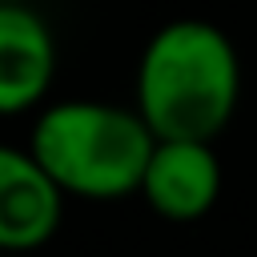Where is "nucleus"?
Wrapping results in <instances>:
<instances>
[{"label": "nucleus", "mask_w": 257, "mask_h": 257, "mask_svg": "<svg viewBox=\"0 0 257 257\" xmlns=\"http://www.w3.org/2000/svg\"><path fill=\"white\" fill-rule=\"evenodd\" d=\"M241 92L233 40L209 20H173L153 32L137 68V112L157 141H213Z\"/></svg>", "instance_id": "nucleus-1"}, {"label": "nucleus", "mask_w": 257, "mask_h": 257, "mask_svg": "<svg viewBox=\"0 0 257 257\" xmlns=\"http://www.w3.org/2000/svg\"><path fill=\"white\" fill-rule=\"evenodd\" d=\"M153 149L157 137L145 116L104 100L48 104L36 116L28 141V153L52 173V181L64 193L88 201L141 193Z\"/></svg>", "instance_id": "nucleus-2"}, {"label": "nucleus", "mask_w": 257, "mask_h": 257, "mask_svg": "<svg viewBox=\"0 0 257 257\" xmlns=\"http://www.w3.org/2000/svg\"><path fill=\"white\" fill-rule=\"evenodd\" d=\"M221 193V165L213 141H157L141 197L153 213L169 221H197L213 209Z\"/></svg>", "instance_id": "nucleus-3"}, {"label": "nucleus", "mask_w": 257, "mask_h": 257, "mask_svg": "<svg viewBox=\"0 0 257 257\" xmlns=\"http://www.w3.org/2000/svg\"><path fill=\"white\" fill-rule=\"evenodd\" d=\"M64 189L28 149H0V245L36 249L60 225Z\"/></svg>", "instance_id": "nucleus-4"}, {"label": "nucleus", "mask_w": 257, "mask_h": 257, "mask_svg": "<svg viewBox=\"0 0 257 257\" xmlns=\"http://www.w3.org/2000/svg\"><path fill=\"white\" fill-rule=\"evenodd\" d=\"M52 32L20 0L0 4V108L8 116L32 108L52 84Z\"/></svg>", "instance_id": "nucleus-5"}]
</instances>
